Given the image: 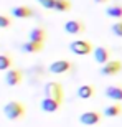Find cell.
Returning a JSON list of instances; mask_svg holds the SVG:
<instances>
[{
  "mask_svg": "<svg viewBox=\"0 0 122 127\" xmlns=\"http://www.w3.org/2000/svg\"><path fill=\"white\" fill-rule=\"evenodd\" d=\"M25 114V106L18 101H8L3 106V116L8 121H17V119L23 117Z\"/></svg>",
  "mask_w": 122,
  "mask_h": 127,
  "instance_id": "obj_1",
  "label": "cell"
},
{
  "mask_svg": "<svg viewBox=\"0 0 122 127\" xmlns=\"http://www.w3.org/2000/svg\"><path fill=\"white\" fill-rule=\"evenodd\" d=\"M45 96L50 99H55L56 102H63V97H64V93H63V88H61L60 83L56 81H50L45 84Z\"/></svg>",
  "mask_w": 122,
  "mask_h": 127,
  "instance_id": "obj_2",
  "label": "cell"
},
{
  "mask_svg": "<svg viewBox=\"0 0 122 127\" xmlns=\"http://www.w3.org/2000/svg\"><path fill=\"white\" fill-rule=\"evenodd\" d=\"M69 50L78 56H84V55H89L92 51V45L88 40H74L69 43Z\"/></svg>",
  "mask_w": 122,
  "mask_h": 127,
  "instance_id": "obj_3",
  "label": "cell"
},
{
  "mask_svg": "<svg viewBox=\"0 0 122 127\" xmlns=\"http://www.w3.org/2000/svg\"><path fill=\"white\" fill-rule=\"evenodd\" d=\"M99 121H101V114L96 111H86L79 116V122L86 127L96 126V124H99Z\"/></svg>",
  "mask_w": 122,
  "mask_h": 127,
  "instance_id": "obj_4",
  "label": "cell"
},
{
  "mask_svg": "<svg viewBox=\"0 0 122 127\" xmlns=\"http://www.w3.org/2000/svg\"><path fill=\"white\" fill-rule=\"evenodd\" d=\"M22 78H23L22 71L17 69V68H12V69H8L7 73H5V84L10 86V88L18 86L20 83H22Z\"/></svg>",
  "mask_w": 122,
  "mask_h": 127,
  "instance_id": "obj_5",
  "label": "cell"
},
{
  "mask_svg": "<svg viewBox=\"0 0 122 127\" xmlns=\"http://www.w3.org/2000/svg\"><path fill=\"white\" fill-rule=\"evenodd\" d=\"M121 71H122V63L117 61V60H111L109 63H106L101 68V74L102 76H116Z\"/></svg>",
  "mask_w": 122,
  "mask_h": 127,
  "instance_id": "obj_6",
  "label": "cell"
},
{
  "mask_svg": "<svg viewBox=\"0 0 122 127\" xmlns=\"http://www.w3.org/2000/svg\"><path fill=\"white\" fill-rule=\"evenodd\" d=\"M69 69H71V63L66 61V60H56V61H53L50 64V68H48V71L53 73V74H64Z\"/></svg>",
  "mask_w": 122,
  "mask_h": 127,
  "instance_id": "obj_7",
  "label": "cell"
},
{
  "mask_svg": "<svg viewBox=\"0 0 122 127\" xmlns=\"http://www.w3.org/2000/svg\"><path fill=\"white\" fill-rule=\"evenodd\" d=\"M86 27L83 22H78V20H68L64 23V32L68 35H81V33H84Z\"/></svg>",
  "mask_w": 122,
  "mask_h": 127,
  "instance_id": "obj_8",
  "label": "cell"
},
{
  "mask_svg": "<svg viewBox=\"0 0 122 127\" xmlns=\"http://www.w3.org/2000/svg\"><path fill=\"white\" fill-rule=\"evenodd\" d=\"M109 56H111V53H109L107 48L104 46H97L94 48V61L99 63V64H106V63H109L111 60H109Z\"/></svg>",
  "mask_w": 122,
  "mask_h": 127,
  "instance_id": "obj_9",
  "label": "cell"
},
{
  "mask_svg": "<svg viewBox=\"0 0 122 127\" xmlns=\"http://www.w3.org/2000/svg\"><path fill=\"white\" fill-rule=\"evenodd\" d=\"M40 109L46 114H53L60 109V102H56L55 99H50V97H43L41 102H40Z\"/></svg>",
  "mask_w": 122,
  "mask_h": 127,
  "instance_id": "obj_10",
  "label": "cell"
},
{
  "mask_svg": "<svg viewBox=\"0 0 122 127\" xmlns=\"http://www.w3.org/2000/svg\"><path fill=\"white\" fill-rule=\"evenodd\" d=\"M104 94H106V97H109L111 101H116V102H119V101H122V88L121 86H107L106 88V91H104Z\"/></svg>",
  "mask_w": 122,
  "mask_h": 127,
  "instance_id": "obj_11",
  "label": "cell"
},
{
  "mask_svg": "<svg viewBox=\"0 0 122 127\" xmlns=\"http://www.w3.org/2000/svg\"><path fill=\"white\" fill-rule=\"evenodd\" d=\"M46 38V32L41 28V27H35V28L30 30L28 33V41H35V43H43Z\"/></svg>",
  "mask_w": 122,
  "mask_h": 127,
  "instance_id": "obj_12",
  "label": "cell"
},
{
  "mask_svg": "<svg viewBox=\"0 0 122 127\" xmlns=\"http://www.w3.org/2000/svg\"><path fill=\"white\" fill-rule=\"evenodd\" d=\"M12 17H15V18H28V17H31V8H28L27 5H17V7H13L12 8Z\"/></svg>",
  "mask_w": 122,
  "mask_h": 127,
  "instance_id": "obj_13",
  "label": "cell"
},
{
  "mask_svg": "<svg viewBox=\"0 0 122 127\" xmlns=\"http://www.w3.org/2000/svg\"><path fill=\"white\" fill-rule=\"evenodd\" d=\"M20 50L23 53H38L43 50V43H35V41H25L22 43Z\"/></svg>",
  "mask_w": 122,
  "mask_h": 127,
  "instance_id": "obj_14",
  "label": "cell"
},
{
  "mask_svg": "<svg viewBox=\"0 0 122 127\" xmlns=\"http://www.w3.org/2000/svg\"><path fill=\"white\" fill-rule=\"evenodd\" d=\"M94 96V88L91 84H81L78 88V97L79 99H91Z\"/></svg>",
  "mask_w": 122,
  "mask_h": 127,
  "instance_id": "obj_15",
  "label": "cell"
},
{
  "mask_svg": "<svg viewBox=\"0 0 122 127\" xmlns=\"http://www.w3.org/2000/svg\"><path fill=\"white\" fill-rule=\"evenodd\" d=\"M121 114H122V107L119 104H111V106H107L104 109V116L106 117H117Z\"/></svg>",
  "mask_w": 122,
  "mask_h": 127,
  "instance_id": "obj_16",
  "label": "cell"
},
{
  "mask_svg": "<svg viewBox=\"0 0 122 127\" xmlns=\"http://www.w3.org/2000/svg\"><path fill=\"white\" fill-rule=\"evenodd\" d=\"M106 15L111 18H122V5H111L106 8Z\"/></svg>",
  "mask_w": 122,
  "mask_h": 127,
  "instance_id": "obj_17",
  "label": "cell"
},
{
  "mask_svg": "<svg viewBox=\"0 0 122 127\" xmlns=\"http://www.w3.org/2000/svg\"><path fill=\"white\" fill-rule=\"evenodd\" d=\"M12 69V56L2 53L0 55V71H8Z\"/></svg>",
  "mask_w": 122,
  "mask_h": 127,
  "instance_id": "obj_18",
  "label": "cell"
},
{
  "mask_svg": "<svg viewBox=\"0 0 122 127\" xmlns=\"http://www.w3.org/2000/svg\"><path fill=\"white\" fill-rule=\"evenodd\" d=\"M55 10L56 12H68V10H71V2L69 0H55Z\"/></svg>",
  "mask_w": 122,
  "mask_h": 127,
  "instance_id": "obj_19",
  "label": "cell"
},
{
  "mask_svg": "<svg viewBox=\"0 0 122 127\" xmlns=\"http://www.w3.org/2000/svg\"><path fill=\"white\" fill-rule=\"evenodd\" d=\"M111 32L114 33V36L117 38H122V20H119V22H116V23L111 27Z\"/></svg>",
  "mask_w": 122,
  "mask_h": 127,
  "instance_id": "obj_20",
  "label": "cell"
},
{
  "mask_svg": "<svg viewBox=\"0 0 122 127\" xmlns=\"http://www.w3.org/2000/svg\"><path fill=\"white\" fill-rule=\"evenodd\" d=\"M43 8L46 10H55V0H36Z\"/></svg>",
  "mask_w": 122,
  "mask_h": 127,
  "instance_id": "obj_21",
  "label": "cell"
},
{
  "mask_svg": "<svg viewBox=\"0 0 122 127\" xmlns=\"http://www.w3.org/2000/svg\"><path fill=\"white\" fill-rule=\"evenodd\" d=\"M10 25H12V20L7 15H0V28H8Z\"/></svg>",
  "mask_w": 122,
  "mask_h": 127,
  "instance_id": "obj_22",
  "label": "cell"
},
{
  "mask_svg": "<svg viewBox=\"0 0 122 127\" xmlns=\"http://www.w3.org/2000/svg\"><path fill=\"white\" fill-rule=\"evenodd\" d=\"M94 2H96V3H106L107 0H94Z\"/></svg>",
  "mask_w": 122,
  "mask_h": 127,
  "instance_id": "obj_23",
  "label": "cell"
}]
</instances>
